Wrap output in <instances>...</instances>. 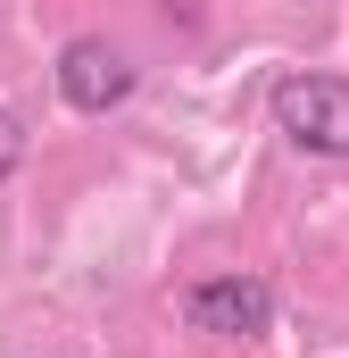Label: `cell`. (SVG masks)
<instances>
[{
  "label": "cell",
  "instance_id": "cell-1",
  "mask_svg": "<svg viewBox=\"0 0 349 358\" xmlns=\"http://www.w3.org/2000/svg\"><path fill=\"white\" fill-rule=\"evenodd\" d=\"M274 108V134L308 159H349V76H325V67H291L283 84L266 92Z\"/></svg>",
  "mask_w": 349,
  "mask_h": 358
},
{
  "label": "cell",
  "instance_id": "cell-2",
  "mask_svg": "<svg viewBox=\"0 0 349 358\" xmlns=\"http://www.w3.org/2000/svg\"><path fill=\"white\" fill-rule=\"evenodd\" d=\"M183 325L216 334V342H258L274 325V283L266 275H200L183 292Z\"/></svg>",
  "mask_w": 349,
  "mask_h": 358
},
{
  "label": "cell",
  "instance_id": "cell-3",
  "mask_svg": "<svg viewBox=\"0 0 349 358\" xmlns=\"http://www.w3.org/2000/svg\"><path fill=\"white\" fill-rule=\"evenodd\" d=\"M59 100L75 117H108L117 100H133V59L108 42V34H75L59 50Z\"/></svg>",
  "mask_w": 349,
  "mask_h": 358
},
{
  "label": "cell",
  "instance_id": "cell-4",
  "mask_svg": "<svg viewBox=\"0 0 349 358\" xmlns=\"http://www.w3.org/2000/svg\"><path fill=\"white\" fill-rule=\"evenodd\" d=\"M25 142H34V134H25V117H17V108H0V183L25 167Z\"/></svg>",
  "mask_w": 349,
  "mask_h": 358
}]
</instances>
